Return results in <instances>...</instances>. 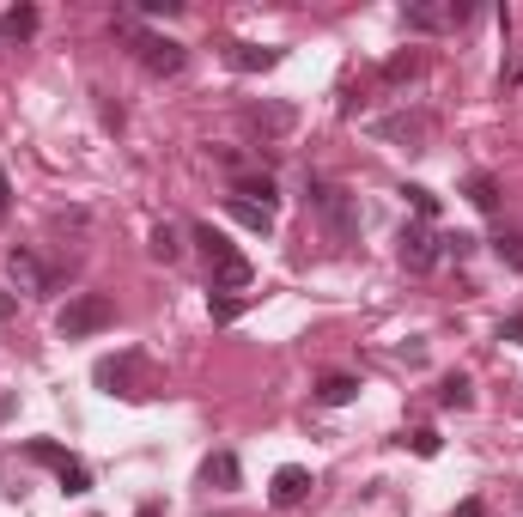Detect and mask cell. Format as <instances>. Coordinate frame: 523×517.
Instances as JSON below:
<instances>
[{
  "instance_id": "obj_1",
  "label": "cell",
  "mask_w": 523,
  "mask_h": 517,
  "mask_svg": "<svg viewBox=\"0 0 523 517\" xmlns=\"http://www.w3.org/2000/svg\"><path fill=\"white\" fill-rule=\"evenodd\" d=\"M98 390L104 396H122V402H146V396H159V365L146 359V353H116V359H98Z\"/></svg>"
},
{
  "instance_id": "obj_2",
  "label": "cell",
  "mask_w": 523,
  "mask_h": 517,
  "mask_svg": "<svg viewBox=\"0 0 523 517\" xmlns=\"http://www.w3.org/2000/svg\"><path fill=\"white\" fill-rule=\"evenodd\" d=\"M305 201H311V213L323 219V232H329L335 244H353V238H359V207H353V195H347L341 183L311 177V183H305Z\"/></svg>"
},
{
  "instance_id": "obj_3",
  "label": "cell",
  "mask_w": 523,
  "mask_h": 517,
  "mask_svg": "<svg viewBox=\"0 0 523 517\" xmlns=\"http://www.w3.org/2000/svg\"><path fill=\"white\" fill-rule=\"evenodd\" d=\"M195 244L207 250V280H213V292H244V286L256 280L250 256H238V250L226 244V232H213V226H195Z\"/></svg>"
},
{
  "instance_id": "obj_4",
  "label": "cell",
  "mask_w": 523,
  "mask_h": 517,
  "mask_svg": "<svg viewBox=\"0 0 523 517\" xmlns=\"http://www.w3.org/2000/svg\"><path fill=\"white\" fill-rule=\"evenodd\" d=\"M110 323H116V305L104 299V292H80V299H67V305H61V317H55L61 341H80V335H98V329H110Z\"/></svg>"
},
{
  "instance_id": "obj_5",
  "label": "cell",
  "mask_w": 523,
  "mask_h": 517,
  "mask_svg": "<svg viewBox=\"0 0 523 517\" xmlns=\"http://www.w3.org/2000/svg\"><path fill=\"white\" fill-rule=\"evenodd\" d=\"M128 43H134V55H140V67L146 73H183V61H189V49L177 43V37H159V31H140V25H116Z\"/></svg>"
},
{
  "instance_id": "obj_6",
  "label": "cell",
  "mask_w": 523,
  "mask_h": 517,
  "mask_svg": "<svg viewBox=\"0 0 523 517\" xmlns=\"http://www.w3.org/2000/svg\"><path fill=\"white\" fill-rule=\"evenodd\" d=\"M25 457H31V463H43V469H55L61 493H92V475H86V463H80V457H67L61 445H49V438H31V445H25Z\"/></svg>"
},
{
  "instance_id": "obj_7",
  "label": "cell",
  "mask_w": 523,
  "mask_h": 517,
  "mask_svg": "<svg viewBox=\"0 0 523 517\" xmlns=\"http://www.w3.org/2000/svg\"><path fill=\"white\" fill-rule=\"evenodd\" d=\"M244 128H250L262 146H274V140H286V134L298 128V110H292V104H280V98H262V104H250V110H244Z\"/></svg>"
},
{
  "instance_id": "obj_8",
  "label": "cell",
  "mask_w": 523,
  "mask_h": 517,
  "mask_svg": "<svg viewBox=\"0 0 523 517\" xmlns=\"http://www.w3.org/2000/svg\"><path fill=\"white\" fill-rule=\"evenodd\" d=\"M371 134L408 146V153H420L426 134H432V116H426V110H396V116H378V122H371Z\"/></svg>"
},
{
  "instance_id": "obj_9",
  "label": "cell",
  "mask_w": 523,
  "mask_h": 517,
  "mask_svg": "<svg viewBox=\"0 0 523 517\" xmlns=\"http://www.w3.org/2000/svg\"><path fill=\"white\" fill-rule=\"evenodd\" d=\"M402 19H408V31L432 37V31H457V25H469V7H463V0H444V7H432V0H414Z\"/></svg>"
},
{
  "instance_id": "obj_10",
  "label": "cell",
  "mask_w": 523,
  "mask_h": 517,
  "mask_svg": "<svg viewBox=\"0 0 523 517\" xmlns=\"http://www.w3.org/2000/svg\"><path fill=\"white\" fill-rule=\"evenodd\" d=\"M396 244H402V268H408V274H426V268L444 256V238H438L432 226H420V219H414V226H402Z\"/></svg>"
},
{
  "instance_id": "obj_11",
  "label": "cell",
  "mask_w": 523,
  "mask_h": 517,
  "mask_svg": "<svg viewBox=\"0 0 523 517\" xmlns=\"http://www.w3.org/2000/svg\"><path fill=\"white\" fill-rule=\"evenodd\" d=\"M7 274L19 280V292H31V299H43V292H55V268L37 256V250H13L7 256Z\"/></svg>"
},
{
  "instance_id": "obj_12",
  "label": "cell",
  "mask_w": 523,
  "mask_h": 517,
  "mask_svg": "<svg viewBox=\"0 0 523 517\" xmlns=\"http://www.w3.org/2000/svg\"><path fill=\"white\" fill-rule=\"evenodd\" d=\"M232 201H256L274 213V177L268 171H232Z\"/></svg>"
},
{
  "instance_id": "obj_13",
  "label": "cell",
  "mask_w": 523,
  "mask_h": 517,
  "mask_svg": "<svg viewBox=\"0 0 523 517\" xmlns=\"http://www.w3.org/2000/svg\"><path fill=\"white\" fill-rule=\"evenodd\" d=\"M305 493H311V475L298 469V463L274 469V481H268V499H274V505H298V499H305Z\"/></svg>"
},
{
  "instance_id": "obj_14",
  "label": "cell",
  "mask_w": 523,
  "mask_h": 517,
  "mask_svg": "<svg viewBox=\"0 0 523 517\" xmlns=\"http://www.w3.org/2000/svg\"><path fill=\"white\" fill-rule=\"evenodd\" d=\"M226 61H232L238 73H268V67L280 61V49H262V43H232V49H226Z\"/></svg>"
},
{
  "instance_id": "obj_15",
  "label": "cell",
  "mask_w": 523,
  "mask_h": 517,
  "mask_svg": "<svg viewBox=\"0 0 523 517\" xmlns=\"http://www.w3.org/2000/svg\"><path fill=\"white\" fill-rule=\"evenodd\" d=\"M201 481L219 487V493H232V487H238V457H232V451H213V457L201 463Z\"/></svg>"
},
{
  "instance_id": "obj_16",
  "label": "cell",
  "mask_w": 523,
  "mask_h": 517,
  "mask_svg": "<svg viewBox=\"0 0 523 517\" xmlns=\"http://www.w3.org/2000/svg\"><path fill=\"white\" fill-rule=\"evenodd\" d=\"M359 396V378H347V372H329V378H317V402L323 408H347Z\"/></svg>"
},
{
  "instance_id": "obj_17",
  "label": "cell",
  "mask_w": 523,
  "mask_h": 517,
  "mask_svg": "<svg viewBox=\"0 0 523 517\" xmlns=\"http://www.w3.org/2000/svg\"><path fill=\"white\" fill-rule=\"evenodd\" d=\"M226 213L238 219V226H250V232H274V213L256 207V201H232V195H226Z\"/></svg>"
},
{
  "instance_id": "obj_18",
  "label": "cell",
  "mask_w": 523,
  "mask_h": 517,
  "mask_svg": "<svg viewBox=\"0 0 523 517\" xmlns=\"http://www.w3.org/2000/svg\"><path fill=\"white\" fill-rule=\"evenodd\" d=\"M469 201H475L481 213H499V183H493L487 171H475V177H469Z\"/></svg>"
},
{
  "instance_id": "obj_19",
  "label": "cell",
  "mask_w": 523,
  "mask_h": 517,
  "mask_svg": "<svg viewBox=\"0 0 523 517\" xmlns=\"http://www.w3.org/2000/svg\"><path fill=\"white\" fill-rule=\"evenodd\" d=\"M493 256H499L511 274H523V232H499V238H493Z\"/></svg>"
},
{
  "instance_id": "obj_20",
  "label": "cell",
  "mask_w": 523,
  "mask_h": 517,
  "mask_svg": "<svg viewBox=\"0 0 523 517\" xmlns=\"http://www.w3.org/2000/svg\"><path fill=\"white\" fill-rule=\"evenodd\" d=\"M0 31L7 37H37V7H13L7 19H0Z\"/></svg>"
},
{
  "instance_id": "obj_21",
  "label": "cell",
  "mask_w": 523,
  "mask_h": 517,
  "mask_svg": "<svg viewBox=\"0 0 523 517\" xmlns=\"http://www.w3.org/2000/svg\"><path fill=\"white\" fill-rule=\"evenodd\" d=\"M420 67H426V61H420V55L408 49V55H396V61H384V80H390V86H402V80H414V73H420Z\"/></svg>"
},
{
  "instance_id": "obj_22",
  "label": "cell",
  "mask_w": 523,
  "mask_h": 517,
  "mask_svg": "<svg viewBox=\"0 0 523 517\" xmlns=\"http://www.w3.org/2000/svg\"><path fill=\"white\" fill-rule=\"evenodd\" d=\"M438 402H444V408H469V402H475L469 378H444V384H438Z\"/></svg>"
},
{
  "instance_id": "obj_23",
  "label": "cell",
  "mask_w": 523,
  "mask_h": 517,
  "mask_svg": "<svg viewBox=\"0 0 523 517\" xmlns=\"http://www.w3.org/2000/svg\"><path fill=\"white\" fill-rule=\"evenodd\" d=\"M153 256H159V262H177V256H183V244H177V232H171V226H159V232H153Z\"/></svg>"
},
{
  "instance_id": "obj_24",
  "label": "cell",
  "mask_w": 523,
  "mask_h": 517,
  "mask_svg": "<svg viewBox=\"0 0 523 517\" xmlns=\"http://www.w3.org/2000/svg\"><path fill=\"white\" fill-rule=\"evenodd\" d=\"M408 445H414V457H438V432H432V426H414Z\"/></svg>"
},
{
  "instance_id": "obj_25",
  "label": "cell",
  "mask_w": 523,
  "mask_h": 517,
  "mask_svg": "<svg viewBox=\"0 0 523 517\" xmlns=\"http://www.w3.org/2000/svg\"><path fill=\"white\" fill-rule=\"evenodd\" d=\"M408 207L420 213V226H426V219L438 213V195H432V189H408Z\"/></svg>"
},
{
  "instance_id": "obj_26",
  "label": "cell",
  "mask_w": 523,
  "mask_h": 517,
  "mask_svg": "<svg viewBox=\"0 0 523 517\" xmlns=\"http://www.w3.org/2000/svg\"><path fill=\"white\" fill-rule=\"evenodd\" d=\"M140 13H146V19H177L183 0H140Z\"/></svg>"
},
{
  "instance_id": "obj_27",
  "label": "cell",
  "mask_w": 523,
  "mask_h": 517,
  "mask_svg": "<svg viewBox=\"0 0 523 517\" xmlns=\"http://www.w3.org/2000/svg\"><path fill=\"white\" fill-rule=\"evenodd\" d=\"M244 311V299H213V323H232Z\"/></svg>"
},
{
  "instance_id": "obj_28",
  "label": "cell",
  "mask_w": 523,
  "mask_h": 517,
  "mask_svg": "<svg viewBox=\"0 0 523 517\" xmlns=\"http://www.w3.org/2000/svg\"><path fill=\"white\" fill-rule=\"evenodd\" d=\"M469 250H475V238H463V232H457V238H444V256H469Z\"/></svg>"
},
{
  "instance_id": "obj_29",
  "label": "cell",
  "mask_w": 523,
  "mask_h": 517,
  "mask_svg": "<svg viewBox=\"0 0 523 517\" xmlns=\"http://www.w3.org/2000/svg\"><path fill=\"white\" fill-rule=\"evenodd\" d=\"M505 86H523V55H511V61H505Z\"/></svg>"
},
{
  "instance_id": "obj_30",
  "label": "cell",
  "mask_w": 523,
  "mask_h": 517,
  "mask_svg": "<svg viewBox=\"0 0 523 517\" xmlns=\"http://www.w3.org/2000/svg\"><path fill=\"white\" fill-rule=\"evenodd\" d=\"M451 517H487V505H481V499H463V505H457Z\"/></svg>"
},
{
  "instance_id": "obj_31",
  "label": "cell",
  "mask_w": 523,
  "mask_h": 517,
  "mask_svg": "<svg viewBox=\"0 0 523 517\" xmlns=\"http://www.w3.org/2000/svg\"><path fill=\"white\" fill-rule=\"evenodd\" d=\"M7 207H13V183H7V171H0V219H7Z\"/></svg>"
},
{
  "instance_id": "obj_32",
  "label": "cell",
  "mask_w": 523,
  "mask_h": 517,
  "mask_svg": "<svg viewBox=\"0 0 523 517\" xmlns=\"http://www.w3.org/2000/svg\"><path fill=\"white\" fill-rule=\"evenodd\" d=\"M499 341H523V317H511V323L499 329Z\"/></svg>"
},
{
  "instance_id": "obj_33",
  "label": "cell",
  "mask_w": 523,
  "mask_h": 517,
  "mask_svg": "<svg viewBox=\"0 0 523 517\" xmlns=\"http://www.w3.org/2000/svg\"><path fill=\"white\" fill-rule=\"evenodd\" d=\"M134 517H159V505H140V511H134Z\"/></svg>"
},
{
  "instance_id": "obj_34",
  "label": "cell",
  "mask_w": 523,
  "mask_h": 517,
  "mask_svg": "<svg viewBox=\"0 0 523 517\" xmlns=\"http://www.w3.org/2000/svg\"><path fill=\"white\" fill-rule=\"evenodd\" d=\"M0 420H7V402H0Z\"/></svg>"
}]
</instances>
